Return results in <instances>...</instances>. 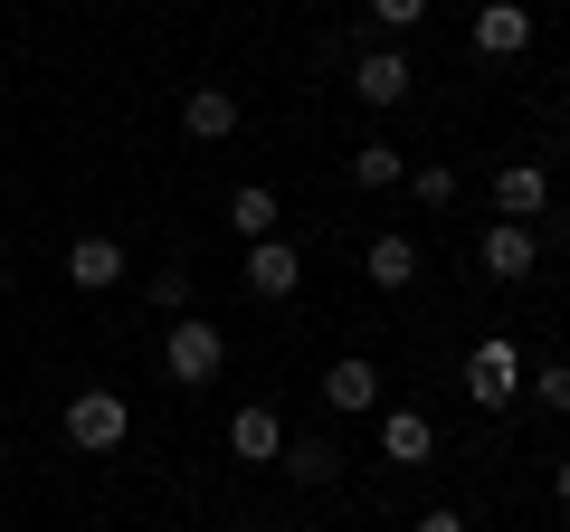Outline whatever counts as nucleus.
<instances>
[{
	"instance_id": "f3484780",
	"label": "nucleus",
	"mask_w": 570,
	"mask_h": 532,
	"mask_svg": "<svg viewBox=\"0 0 570 532\" xmlns=\"http://www.w3.org/2000/svg\"><path fill=\"white\" fill-rule=\"evenodd\" d=\"M352 181H362V190H390V181H400V144H352Z\"/></svg>"
},
{
	"instance_id": "9d476101",
	"label": "nucleus",
	"mask_w": 570,
	"mask_h": 532,
	"mask_svg": "<svg viewBox=\"0 0 570 532\" xmlns=\"http://www.w3.org/2000/svg\"><path fill=\"white\" fill-rule=\"evenodd\" d=\"M494 209H504V219H542L551 209V171L542 162H504L494 171Z\"/></svg>"
},
{
	"instance_id": "a211bd4d",
	"label": "nucleus",
	"mask_w": 570,
	"mask_h": 532,
	"mask_svg": "<svg viewBox=\"0 0 570 532\" xmlns=\"http://www.w3.org/2000/svg\"><path fill=\"white\" fill-rule=\"evenodd\" d=\"M523 390L542 410H570V362H523Z\"/></svg>"
},
{
	"instance_id": "ddd939ff",
	"label": "nucleus",
	"mask_w": 570,
	"mask_h": 532,
	"mask_svg": "<svg viewBox=\"0 0 570 532\" xmlns=\"http://www.w3.org/2000/svg\"><path fill=\"white\" fill-rule=\"evenodd\" d=\"M67 286H86V295L124 286V247L115 238H77V247H67Z\"/></svg>"
},
{
	"instance_id": "f03ea898",
	"label": "nucleus",
	"mask_w": 570,
	"mask_h": 532,
	"mask_svg": "<svg viewBox=\"0 0 570 532\" xmlns=\"http://www.w3.org/2000/svg\"><path fill=\"white\" fill-rule=\"evenodd\" d=\"M124 437H134V410H124L115 390H77V400H67V447H86V456H115Z\"/></svg>"
},
{
	"instance_id": "5701e85b",
	"label": "nucleus",
	"mask_w": 570,
	"mask_h": 532,
	"mask_svg": "<svg viewBox=\"0 0 570 532\" xmlns=\"http://www.w3.org/2000/svg\"><path fill=\"white\" fill-rule=\"evenodd\" d=\"M0 305H10V276H0Z\"/></svg>"
},
{
	"instance_id": "4468645a",
	"label": "nucleus",
	"mask_w": 570,
	"mask_h": 532,
	"mask_svg": "<svg viewBox=\"0 0 570 532\" xmlns=\"http://www.w3.org/2000/svg\"><path fill=\"white\" fill-rule=\"evenodd\" d=\"M362 266H371V286H381V295H400L409 276H419V238H400V228H381V238L362 247Z\"/></svg>"
},
{
	"instance_id": "9b49d317",
	"label": "nucleus",
	"mask_w": 570,
	"mask_h": 532,
	"mask_svg": "<svg viewBox=\"0 0 570 532\" xmlns=\"http://www.w3.org/2000/svg\"><path fill=\"white\" fill-rule=\"evenodd\" d=\"M324 400H333V410H352V418H362V410H381V362L343 352V362L324 371Z\"/></svg>"
},
{
	"instance_id": "7ed1b4c3",
	"label": "nucleus",
	"mask_w": 570,
	"mask_h": 532,
	"mask_svg": "<svg viewBox=\"0 0 570 532\" xmlns=\"http://www.w3.org/2000/svg\"><path fill=\"white\" fill-rule=\"evenodd\" d=\"M466 390H475V410H513V400H523V352H513L504 333H485L475 362H466Z\"/></svg>"
},
{
	"instance_id": "1a4fd4ad",
	"label": "nucleus",
	"mask_w": 570,
	"mask_h": 532,
	"mask_svg": "<svg viewBox=\"0 0 570 532\" xmlns=\"http://www.w3.org/2000/svg\"><path fill=\"white\" fill-rule=\"evenodd\" d=\"M181 134L190 144H228V134H238V96H228V86H190L181 96Z\"/></svg>"
},
{
	"instance_id": "412c9836",
	"label": "nucleus",
	"mask_w": 570,
	"mask_h": 532,
	"mask_svg": "<svg viewBox=\"0 0 570 532\" xmlns=\"http://www.w3.org/2000/svg\"><path fill=\"white\" fill-rule=\"evenodd\" d=\"M409 532H475V523H466V513H448V504H438V513H419Z\"/></svg>"
},
{
	"instance_id": "423d86ee",
	"label": "nucleus",
	"mask_w": 570,
	"mask_h": 532,
	"mask_svg": "<svg viewBox=\"0 0 570 532\" xmlns=\"http://www.w3.org/2000/svg\"><path fill=\"white\" fill-rule=\"evenodd\" d=\"M305 286V257L285 238H247V295H266V305H285V295Z\"/></svg>"
},
{
	"instance_id": "aec40b11",
	"label": "nucleus",
	"mask_w": 570,
	"mask_h": 532,
	"mask_svg": "<svg viewBox=\"0 0 570 532\" xmlns=\"http://www.w3.org/2000/svg\"><path fill=\"white\" fill-rule=\"evenodd\" d=\"M362 10H371V20H381V29H419L428 10H438V0H362Z\"/></svg>"
},
{
	"instance_id": "6e6552de",
	"label": "nucleus",
	"mask_w": 570,
	"mask_h": 532,
	"mask_svg": "<svg viewBox=\"0 0 570 532\" xmlns=\"http://www.w3.org/2000/svg\"><path fill=\"white\" fill-rule=\"evenodd\" d=\"M381 456L390 466H428L438 456V418L428 410H381Z\"/></svg>"
},
{
	"instance_id": "dca6fc26",
	"label": "nucleus",
	"mask_w": 570,
	"mask_h": 532,
	"mask_svg": "<svg viewBox=\"0 0 570 532\" xmlns=\"http://www.w3.org/2000/svg\"><path fill=\"white\" fill-rule=\"evenodd\" d=\"M228 228H247V238H276V190H266V181H238V190H228Z\"/></svg>"
},
{
	"instance_id": "0eeeda50",
	"label": "nucleus",
	"mask_w": 570,
	"mask_h": 532,
	"mask_svg": "<svg viewBox=\"0 0 570 532\" xmlns=\"http://www.w3.org/2000/svg\"><path fill=\"white\" fill-rule=\"evenodd\" d=\"M532 48V10L523 0H485L475 10V58H523Z\"/></svg>"
},
{
	"instance_id": "4be33fe9",
	"label": "nucleus",
	"mask_w": 570,
	"mask_h": 532,
	"mask_svg": "<svg viewBox=\"0 0 570 532\" xmlns=\"http://www.w3.org/2000/svg\"><path fill=\"white\" fill-rule=\"evenodd\" d=\"M551 494H561V504H570V456H561V466H551Z\"/></svg>"
},
{
	"instance_id": "39448f33",
	"label": "nucleus",
	"mask_w": 570,
	"mask_h": 532,
	"mask_svg": "<svg viewBox=\"0 0 570 532\" xmlns=\"http://www.w3.org/2000/svg\"><path fill=\"white\" fill-rule=\"evenodd\" d=\"M409 86H419V67H409L400 48H371V58H352V96H362L371 115H390V105H409Z\"/></svg>"
},
{
	"instance_id": "2eb2a0df",
	"label": "nucleus",
	"mask_w": 570,
	"mask_h": 532,
	"mask_svg": "<svg viewBox=\"0 0 570 532\" xmlns=\"http://www.w3.org/2000/svg\"><path fill=\"white\" fill-rule=\"evenodd\" d=\"M276 466L295 475V485H333V466H343V447H333V437H285V447H276Z\"/></svg>"
},
{
	"instance_id": "f8f14e48",
	"label": "nucleus",
	"mask_w": 570,
	"mask_h": 532,
	"mask_svg": "<svg viewBox=\"0 0 570 532\" xmlns=\"http://www.w3.org/2000/svg\"><path fill=\"white\" fill-rule=\"evenodd\" d=\"M276 447H285V418L247 400V410L228 418V456H247V466H276Z\"/></svg>"
},
{
	"instance_id": "20e7f679",
	"label": "nucleus",
	"mask_w": 570,
	"mask_h": 532,
	"mask_svg": "<svg viewBox=\"0 0 570 532\" xmlns=\"http://www.w3.org/2000/svg\"><path fill=\"white\" fill-rule=\"evenodd\" d=\"M475 257H485L494 286H523L532 266H542V238H532V219H494L485 238H475Z\"/></svg>"
},
{
	"instance_id": "f257e3e1",
	"label": "nucleus",
	"mask_w": 570,
	"mask_h": 532,
	"mask_svg": "<svg viewBox=\"0 0 570 532\" xmlns=\"http://www.w3.org/2000/svg\"><path fill=\"white\" fill-rule=\"evenodd\" d=\"M163 371L181 390H209L228 371V343H219V324H200V314H171V333H163Z\"/></svg>"
},
{
	"instance_id": "6ab92c4d",
	"label": "nucleus",
	"mask_w": 570,
	"mask_h": 532,
	"mask_svg": "<svg viewBox=\"0 0 570 532\" xmlns=\"http://www.w3.org/2000/svg\"><path fill=\"white\" fill-rule=\"evenodd\" d=\"M409 190H419V209H456V171H448V162H428Z\"/></svg>"
}]
</instances>
